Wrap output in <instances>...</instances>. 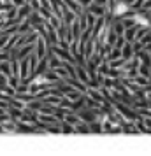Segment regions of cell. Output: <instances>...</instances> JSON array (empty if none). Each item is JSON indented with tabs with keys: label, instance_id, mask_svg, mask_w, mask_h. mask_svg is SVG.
I'll use <instances>...</instances> for the list:
<instances>
[{
	"label": "cell",
	"instance_id": "9c48e42d",
	"mask_svg": "<svg viewBox=\"0 0 151 156\" xmlns=\"http://www.w3.org/2000/svg\"><path fill=\"white\" fill-rule=\"evenodd\" d=\"M144 125H146V126H149V128H151V119H146V123H144Z\"/></svg>",
	"mask_w": 151,
	"mask_h": 156
},
{
	"label": "cell",
	"instance_id": "7a4b0ae2",
	"mask_svg": "<svg viewBox=\"0 0 151 156\" xmlns=\"http://www.w3.org/2000/svg\"><path fill=\"white\" fill-rule=\"evenodd\" d=\"M51 51H53L58 58H62L63 62H74V58H72V55H70L69 49H63V48H60V46H53Z\"/></svg>",
	"mask_w": 151,
	"mask_h": 156
},
{
	"label": "cell",
	"instance_id": "8fae6325",
	"mask_svg": "<svg viewBox=\"0 0 151 156\" xmlns=\"http://www.w3.org/2000/svg\"><path fill=\"white\" fill-rule=\"evenodd\" d=\"M149 34H151V32H149Z\"/></svg>",
	"mask_w": 151,
	"mask_h": 156
},
{
	"label": "cell",
	"instance_id": "8992f818",
	"mask_svg": "<svg viewBox=\"0 0 151 156\" xmlns=\"http://www.w3.org/2000/svg\"><path fill=\"white\" fill-rule=\"evenodd\" d=\"M0 72L5 76H13V69H11V62H0Z\"/></svg>",
	"mask_w": 151,
	"mask_h": 156
},
{
	"label": "cell",
	"instance_id": "3957f363",
	"mask_svg": "<svg viewBox=\"0 0 151 156\" xmlns=\"http://www.w3.org/2000/svg\"><path fill=\"white\" fill-rule=\"evenodd\" d=\"M76 77L79 79L81 83H84V84H90L92 83V79L88 77V74H86V69H84V65L83 63H77L76 65Z\"/></svg>",
	"mask_w": 151,
	"mask_h": 156
},
{
	"label": "cell",
	"instance_id": "ba28073f",
	"mask_svg": "<svg viewBox=\"0 0 151 156\" xmlns=\"http://www.w3.org/2000/svg\"><path fill=\"white\" fill-rule=\"evenodd\" d=\"M142 9H144V11H149V9H151V0H146V2H142Z\"/></svg>",
	"mask_w": 151,
	"mask_h": 156
},
{
	"label": "cell",
	"instance_id": "5b68a950",
	"mask_svg": "<svg viewBox=\"0 0 151 156\" xmlns=\"http://www.w3.org/2000/svg\"><path fill=\"white\" fill-rule=\"evenodd\" d=\"M32 30H34V25H32V21H30L28 18H27L21 25H16V32H18L20 35H25V34H28Z\"/></svg>",
	"mask_w": 151,
	"mask_h": 156
},
{
	"label": "cell",
	"instance_id": "30bf717a",
	"mask_svg": "<svg viewBox=\"0 0 151 156\" xmlns=\"http://www.w3.org/2000/svg\"><path fill=\"white\" fill-rule=\"evenodd\" d=\"M0 133H4V125L0 123Z\"/></svg>",
	"mask_w": 151,
	"mask_h": 156
},
{
	"label": "cell",
	"instance_id": "6da1fadb",
	"mask_svg": "<svg viewBox=\"0 0 151 156\" xmlns=\"http://www.w3.org/2000/svg\"><path fill=\"white\" fill-rule=\"evenodd\" d=\"M30 74V62L28 58H20V79L21 81H27V77H28Z\"/></svg>",
	"mask_w": 151,
	"mask_h": 156
},
{
	"label": "cell",
	"instance_id": "277c9868",
	"mask_svg": "<svg viewBox=\"0 0 151 156\" xmlns=\"http://www.w3.org/2000/svg\"><path fill=\"white\" fill-rule=\"evenodd\" d=\"M32 5L30 4H25V5H21V7H18V14H16V18L20 20V21H23V20H27L30 14H32Z\"/></svg>",
	"mask_w": 151,
	"mask_h": 156
},
{
	"label": "cell",
	"instance_id": "52a82bcc",
	"mask_svg": "<svg viewBox=\"0 0 151 156\" xmlns=\"http://www.w3.org/2000/svg\"><path fill=\"white\" fill-rule=\"evenodd\" d=\"M74 132H76L74 125L67 123V121H63V123H62V133H74Z\"/></svg>",
	"mask_w": 151,
	"mask_h": 156
}]
</instances>
